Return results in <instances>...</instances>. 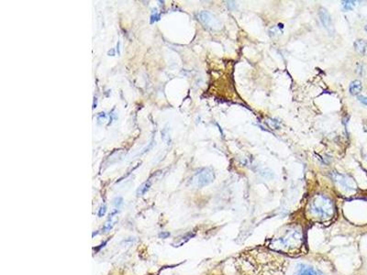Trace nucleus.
Listing matches in <instances>:
<instances>
[{
    "mask_svg": "<svg viewBox=\"0 0 367 275\" xmlns=\"http://www.w3.org/2000/svg\"><path fill=\"white\" fill-rule=\"evenodd\" d=\"M96 101H97V99H96V97H95V98H94V104H93V108H96Z\"/></svg>",
    "mask_w": 367,
    "mask_h": 275,
    "instance_id": "19",
    "label": "nucleus"
},
{
    "mask_svg": "<svg viewBox=\"0 0 367 275\" xmlns=\"http://www.w3.org/2000/svg\"><path fill=\"white\" fill-rule=\"evenodd\" d=\"M362 89H363V85H362L361 81L354 80V81H353V82L350 83L349 90H350V93L353 95H359L362 92Z\"/></svg>",
    "mask_w": 367,
    "mask_h": 275,
    "instance_id": "5",
    "label": "nucleus"
},
{
    "mask_svg": "<svg viewBox=\"0 0 367 275\" xmlns=\"http://www.w3.org/2000/svg\"><path fill=\"white\" fill-rule=\"evenodd\" d=\"M214 179H215V173H214V171L212 169H210V168H202V169L195 172L193 176L191 177L190 185L196 188H201L208 185L209 183H211L214 181Z\"/></svg>",
    "mask_w": 367,
    "mask_h": 275,
    "instance_id": "2",
    "label": "nucleus"
},
{
    "mask_svg": "<svg viewBox=\"0 0 367 275\" xmlns=\"http://www.w3.org/2000/svg\"><path fill=\"white\" fill-rule=\"evenodd\" d=\"M113 217H112V216L109 215V217L108 221H106V222L105 223V225H104V227H102V231L103 232H108V231H109L110 229L114 227L115 221H113Z\"/></svg>",
    "mask_w": 367,
    "mask_h": 275,
    "instance_id": "9",
    "label": "nucleus"
},
{
    "mask_svg": "<svg viewBox=\"0 0 367 275\" xmlns=\"http://www.w3.org/2000/svg\"><path fill=\"white\" fill-rule=\"evenodd\" d=\"M318 17L320 22L322 23L323 27L328 30V32L330 34L333 33V23L331 15L328 12V10L324 9V7H320L318 10Z\"/></svg>",
    "mask_w": 367,
    "mask_h": 275,
    "instance_id": "4",
    "label": "nucleus"
},
{
    "mask_svg": "<svg viewBox=\"0 0 367 275\" xmlns=\"http://www.w3.org/2000/svg\"><path fill=\"white\" fill-rule=\"evenodd\" d=\"M117 48H118V49H117V51H118V54H119V53H120V52H119V42H118V44H117Z\"/></svg>",
    "mask_w": 367,
    "mask_h": 275,
    "instance_id": "21",
    "label": "nucleus"
},
{
    "mask_svg": "<svg viewBox=\"0 0 367 275\" xmlns=\"http://www.w3.org/2000/svg\"><path fill=\"white\" fill-rule=\"evenodd\" d=\"M106 114L104 113V112H101V113H99L98 115H97V119L98 120H101V119H105L106 118Z\"/></svg>",
    "mask_w": 367,
    "mask_h": 275,
    "instance_id": "17",
    "label": "nucleus"
},
{
    "mask_svg": "<svg viewBox=\"0 0 367 275\" xmlns=\"http://www.w3.org/2000/svg\"><path fill=\"white\" fill-rule=\"evenodd\" d=\"M109 56H110V54H111V56L115 55V51H114V50H111V51H109Z\"/></svg>",
    "mask_w": 367,
    "mask_h": 275,
    "instance_id": "20",
    "label": "nucleus"
},
{
    "mask_svg": "<svg viewBox=\"0 0 367 275\" xmlns=\"http://www.w3.org/2000/svg\"><path fill=\"white\" fill-rule=\"evenodd\" d=\"M106 212V204H102V205L100 206V208H99V210H98L97 216H98L99 217H104V216H105Z\"/></svg>",
    "mask_w": 367,
    "mask_h": 275,
    "instance_id": "14",
    "label": "nucleus"
},
{
    "mask_svg": "<svg viewBox=\"0 0 367 275\" xmlns=\"http://www.w3.org/2000/svg\"><path fill=\"white\" fill-rule=\"evenodd\" d=\"M161 135H162V139L167 144L169 145L171 142V137H170V132H169V128H164L162 132H161Z\"/></svg>",
    "mask_w": 367,
    "mask_h": 275,
    "instance_id": "10",
    "label": "nucleus"
},
{
    "mask_svg": "<svg viewBox=\"0 0 367 275\" xmlns=\"http://www.w3.org/2000/svg\"><path fill=\"white\" fill-rule=\"evenodd\" d=\"M266 122L271 128H273V129H278L279 128V124H278V122L276 120H274L273 118H267Z\"/></svg>",
    "mask_w": 367,
    "mask_h": 275,
    "instance_id": "12",
    "label": "nucleus"
},
{
    "mask_svg": "<svg viewBox=\"0 0 367 275\" xmlns=\"http://www.w3.org/2000/svg\"><path fill=\"white\" fill-rule=\"evenodd\" d=\"M150 187H151V182L150 181H147V182H143L142 185L138 188V190H137V194L138 195H143V194H145L147 193V191L150 189Z\"/></svg>",
    "mask_w": 367,
    "mask_h": 275,
    "instance_id": "8",
    "label": "nucleus"
},
{
    "mask_svg": "<svg viewBox=\"0 0 367 275\" xmlns=\"http://www.w3.org/2000/svg\"><path fill=\"white\" fill-rule=\"evenodd\" d=\"M358 100L360 101L362 104H363L364 105H366V106H367V97H366V96H363V95H359V96H358Z\"/></svg>",
    "mask_w": 367,
    "mask_h": 275,
    "instance_id": "16",
    "label": "nucleus"
},
{
    "mask_svg": "<svg viewBox=\"0 0 367 275\" xmlns=\"http://www.w3.org/2000/svg\"><path fill=\"white\" fill-rule=\"evenodd\" d=\"M108 241H109V240H106V241H104V242H103V243L101 244V245H99V247H98V248H96V249H95L96 251H98V250H99V249H102L103 247H105V245H106V243H108Z\"/></svg>",
    "mask_w": 367,
    "mask_h": 275,
    "instance_id": "18",
    "label": "nucleus"
},
{
    "mask_svg": "<svg viewBox=\"0 0 367 275\" xmlns=\"http://www.w3.org/2000/svg\"><path fill=\"white\" fill-rule=\"evenodd\" d=\"M296 275H320V274L313 268L301 265L300 268H298Z\"/></svg>",
    "mask_w": 367,
    "mask_h": 275,
    "instance_id": "6",
    "label": "nucleus"
},
{
    "mask_svg": "<svg viewBox=\"0 0 367 275\" xmlns=\"http://www.w3.org/2000/svg\"><path fill=\"white\" fill-rule=\"evenodd\" d=\"M122 203H123V198H122L121 196H119V197H116L114 199V201H113V204H114V206H115V209H119V207H120V205L122 204Z\"/></svg>",
    "mask_w": 367,
    "mask_h": 275,
    "instance_id": "13",
    "label": "nucleus"
},
{
    "mask_svg": "<svg viewBox=\"0 0 367 275\" xmlns=\"http://www.w3.org/2000/svg\"><path fill=\"white\" fill-rule=\"evenodd\" d=\"M197 19L202 24L208 29L218 30L221 28V22L218 20L215 15H213L209 11H201L197 14Z\"/></svg>",
    "mask_w": 367,
    "mask_h": 275,
    "instance_id": "3",
    "label": "nucleus"
},
{
    "mask_svg": "<svg viewBox=\"0 0 367 275\" xmlns=\"http://www.w3.org/2000/svg\"><path fill=\"white\" fill-rule=\"evenodd\" d=\"M310 209L314 215L320 217H330L334 211L332 201L322 194H317L313 197L310 202Z\"/></svg>",
    "mask_w": 367,
    "mask_h": 275,
    "instance_id": "1",
    "label": "nucleus"
},
{
    "mask_svg": "<svg viewBox=\"0 0 367 275\" xmlns=\"http://www.w3.org/2000/svg\"><path fill=\"white\" fill-rule=\"evenodd\" d=\"M158 237L160 239H167L168 237H170V233L169 232H161V233H159V235H158Z\"/></svg>",
    "mask_w": 367,
    "mask_h": 275,
    "instance_id": "15",
    "label": "nucleus"
},
{
    "mask_svg": "<svg viewBox=\"0 0 367 275\" xmlns=\"http://www.w3.org/2000/svg\"><path fill=\"white\" fill-rule=\"evenodd\" d=\"M354 48L357 52L363 55L366 51V43L363 40H358L354 42Z\"/></svg>",
    "mask_w": 367,
    "mask_h": 275,
    "instance_id": "7",
    "label": "nucleus"
},
{
    "mask_svg": "<svg viewBox=\"0 0 367 275\" xmlns=\"http://www.w3.org/2000/svg\"><path fill=\"white\" fill-rule=\"evenodd\" d=\"M355 6V2L354 1H343L342 2V6L344 10H351L353 9V6Z\"/></svg>",
    "mask_w": 367,
    "mask_h": 275,
    "instance_id": "11",
    "label": "nucleus"
}]
</instances>
